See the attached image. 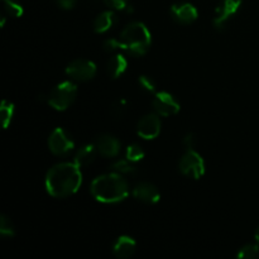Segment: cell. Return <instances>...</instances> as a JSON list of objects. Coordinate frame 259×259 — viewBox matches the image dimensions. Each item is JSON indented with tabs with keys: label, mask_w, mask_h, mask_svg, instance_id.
<instances>
[{
	"label": "cell",
	"mask_w": 259,
	"mask_h": 259,
	"mask_svg": "<svg viewBox=\"0 0 259 259\" xmlns=\"http://www.w3.org/2000/svg\"><path fill=\"white\" fill-rule=\"evenodd\" d=\"M82 185L81 168L75 162H62L48 169L45 186L48 194L56 199H66L78 191Z\"/></svg>",
	"instance_id": "obj_1"
},
{
	"label": "cell",
	"mask_w": 259,
	"mask_h": 259,
	"mask_svg": "<svg viewBox=\"0 0 259 259\" xmlns=\"http://www.w3.org/2000/svg\"><path fill=\"white\" fill-rule=\"evenodd\" d=\"M90 192L101 204H118L129 196V184L123 175L116 172L100 175L90 185Z\"/></svg>",
	"instance_id": "obj_2"
},
{
	"label": "cell",
	"mask_w": 259,
	"mask_h": 259,
	"mask_svg": "<svg viewBox=\"0 0 259 259\" xmlns=\"http://www.w3.org/2000/svg\"><path fill=\"white\" fill-rule=\"evenodd\" d=\"M120 40L129 55L142 57L151 48L152 34L144 23L132 22L121 30Z\"/></svg>",
	"instance_id": "obj_3"
},
{
	"label": "cell",
	"mask_w": 259,
	"mask_h": 259,
	"mask_svg": "<svg viewBox=\"0 0 259 259\" xmlns=\"http://www.w3.org/2000/svg\"><path fill=\"white\" fill-rule=\"evenodd\" d=\"M77 86L71 81H63L56 85L47 95V104L57 111H65L75 103Z\"/></svg>",
	"instance_id": "obj_4"
},
{
	"label": "cell",
	"mask_w": 259,
	"mask_h": 259,
	"mask_svg": "<svg viewBox=\"0 0 259 259\" xmlns=\"http://www.w3.org/2000/svg\"><path fill=\"white\" fill-rule=\"evenodd\" d=\"M205 161L195 149H186L179 161V171L191 180H200L205 175Z\"/></svg>",
	"instance_id": "obj_5"
},
{
	"label": "cell",
	"mask_w": 259,
	"mask_h": 259,
	"mask_svg": "<svg viewBox=\"0 0 259 259\" xmlns=\"http://www.w3.org/2000/svg\"><path fill=\"white\" fill-rule=\"evenodd\" d=\"M96 73H98V67L95 63L85 58L71 61L66 67V75L72 81L77 82H88L95 77Z\"/></svg>",
	"instance_id": "obj_6"
},
{
	"label": "cell",
	"mask_w": 259,
	"mask_h": 259,
	"mask_svg": "<svg viewBox=\"0 0 259 259\" xmlns=\"http://www.w3.org/2000/svg\"><path fill=\"white\" fill-rule=\"evenodd\" d=\"M48 148L55 156L63 157L73 151L75 142L67 131L63 128H56L48 137Z\"/></svg>",
	"instance_id": "obj_7"
},
{
	"label": "cell",
	"mask_w": 259,
	"mask_h": 259,
	"mask_svg": "<svg viewBox=\"0 0 259 259\" xmlns=\"http://www.w3.org/2000/svg\"><path fill=\"white\" fill-rule=\"evenodd\" d=\"M152 108H153L154 113L158 114L161 118L174 116L181 110V105L177 99L168 91H158L154 94V98L152 100Z\"/></svg>",
	"instance_id": "obj_8"
},
{
	"label": "cell",
	"mask_w": 259,
	"mask_h": 259,
	"mask_svg": "<svg viewBox=\"0 0 259 259\" xmlns=\"http://www.w3.org/2000/svg\"><path fill=\"white\" fill-rule=\"evenodd\" d=\"M161 116L156 113L147 114L137 123V134L146 141L156 139L161 134Z\"/></svg>",
	"instance_id": "obj_9"
},
{
	"label": "cell",
	"mask_w": 259,
	"mask_h": 259,
	"mask_svg": "<svg viewBox=\"0 0 259 259\" xmlns=\"http://www.w3.org/2000/svg\"><path fill=\"white\" fill-rule=\"evenodd\" d=\"M240 7H242V0H223L215 10V18L212 20L215 29H224L225 25L237 14Z\"/></svg>",
	"instance_id": "obj_10"
},
{
	"label": "cell",
	"mask_w": 259,
	"mask_h": 259,
	"mask_svg": "<svg viewBox=\"0 0 259 259\" xmlns=\"http://www.w3.org/2000/svg\"><path fill=\"white\" fill-rule=\"evenodd\" d=\"M169 12H171L175 22L182 25L192 24L199 18V12L191 3H177V4L172 5Z\"/></svg>",
	"instance_id": "obj_11"
},
{
	"label": "cell",
	"mask_w": 259,
	"mask_h": 259,
	"mask_svg": "<svg viewBox=\"0 0 259 259\" xmlns=\"http://www.w3.org/2000/svg\"><path fill=\"white\" fill-rule=\"evenodd\" d=\"M133 197L137 201L143 202L146 205H154L161 200V192L157 189L156 185L142 181L134 186Z\"/></svg>",
	"instance_id": "obj_12"
},
{
	"label": "cell",
	"mask_w": 259,
	"mask_h": 259,
	"mask_svg": "<svg viewBox=\"0 0 259 259\" xmlns=\"http://www.w3.org/2000/svg\"><path fill=\"white\" fill-rule=\"evenodd\" d=\"M94 144L98 149V153L105 158H115L121 151L120 141L111 134H103L98 137Z\"/></svg>",
	"instance_id": "obj_13"
},
{
	"label": "cell",
	"mask_w": 259,
	"mask_h": 259,
	"mask_svg": "<svg viewBox=\"0 0 259 259\" xmlns=\"http://www.w3.org/2000/svg\"><path fill=\"white\" fill-rule=\"evenodd\" d=\"M113 254L119 259L131 258L137 250V242L129 235H121L113 243Z\"/></svg>",
	"instance_id": "obj_14"
},
{
	"label": "cell",
	"mask_w": 259,
	"mask_h": 259,
	"mask_svg": "<svg viewBox=\"0 0 259 259\" xmlns=\"http://www.w3.org/2000/svg\"><path fill=\"white\" fill-rule=\"evenodd\" d=\"M116 22H118V17H116L115 12L113 9L105 10V12L100 13L94 20V32L98 34H104V33L109 32L116 24Z\"/></svg>",
	"instance_id": "obj_15"
},
{
	"label": "cell",
	"mask_w": 259,
	"mask_h": 259,
	"mask_svg": "<svg viewBox=\"0 0 259 259\" xmlns=\"http://www.w3.org/2000/svg\"><path fill=\"white\" fill-rule=\"evenodd\" d=\"M128 68V60L121 53H114L106 63V72L111 78H119Z\"/></svg>",
	"instance_id": "obj_16"
},
{
	"label": "cell",
	"mask_w": 259,
	"mask_h": 259,
	"mask_svg": "<svg viewBox=\"0 0 259 259\" xmlns=\"http://www.w3.org/2000/svg\"><path fill=\"white\" fill-rule=\"evenodd\" d=\"M98 149H96L95 144H85L81 148L77 149V152L75 153L73 157V162L77 164L80 168L83 167H89L91 163H94V161L96 159L98 156Z\"/></svg>",
	"instance_id": "obj_17"
},
{
	"label": "cell",
	"mask_w": 259,
	"mask_h": 259,
	"mask_svg": "<svg viewBox=\"0 0 259 259\" xmlns=\"http://www.w3.org/2000/svg\"><path fill=\"white\" fill-rule=\"evenodd\" d=\"M110 168L113 172L120 174V175H123V176H125V175H134L137 171V168H136V166H134L133 162H131L129 159H126V158L116 159V161L111 164Z\"/></svg>",
	"instance_id": "obj_18"
},
{
	"label": "cell",
	"mask_w": 259,
	"mask_h": 259,
	"mask_svg": "<svg viewBox=\"0 0 259 259\" xmlns=\"http://www.w3.org/2000/svg\"><path fill=\"white\" fill-rule=\"evenodd\" d=\"M15 108L12 103L4 100L0 106V118H2V125L4 129H8V126L12 124L13 116H14Z\"/></svg>",
	"instance_id": "obj_19"
},
{
	"label": "cell",
	"mask_w": 259,
	"mask_h": 259,
	"mask_svg": "<svg viewBox=\"0 0 259 259\" xmlns=\"http://www.w3.org/2000/svg\"><path fill=\"white\" fill-rule=\"evenodd\" d=\"M146 153H144V149L142 148L139 144L133 143V144H129L125 149V158L129 159L131 162L133 163H138L141 162L142 159L144 158Z\"/></svg>",
	"instance_id": "obj_20"
},
{
	"label": "cell",
	"mask_w": 259,
	"mask_h": 259,
	"mask_svg": "<svg viewBox=\"0 0 259 259\" xmlns=\"http://www.w3.org/2000/svg\"><path fill=\"white\" fill-rule=\"evenodd\" d=\"M240 259H257L259 258V244L258 243H250L245 244L239 249L237 254Z\"/></svg>",
	"instance_id": "obj_21"
},
{
	"label": "cell",
	"mask_w": 259,
	"mask_h": 259,
	"mask_svg": "<svg viewBox=\"0 0 259 259\" xmlns=\"http://www.w3.org/2000/svg\"><path fill=\"white\" fill-rule=\"evenodd\" d=\"M0 234L3 238H13L15 235V228L12 220L5 215L0 217Z\"/></svg>",
	"instance_id": "obj_22"
},
{
	"label": "cell",
	"mask_w": 259,
	"mask_h": 259,
	"mask_svg": "<svg viewBox=\"0 0 259 259\" xmlns=\"http://www.w3.org/2000/svg\"><path fill=\"white\" fill-rule=\"evenodd\" d=\"M138 85L144 93L148 94H156L157 93V83L151 76L142 75L138 77Z\"/></svg>",
	"instance_id": "obj_23"
},
{
	"label": "cell",
	"mask_w": 259,
	"mask_h": 259,
	"mask_svg": "<svg viewBox=\"0 0 259 259\" xmlns=\"http://www.w3.org/2000/svg\"><path fill=\"white\" fill-rule=\"evenodd\" d=\"M4 2L5 12L10 15V17L19 18L22 17L23 13H24V9H23L22 5L19 3L14 2V0H3Z\"/></svg>",
	"instance_id": "obj_24"
},
{
	"label": "cell",
	"mask_w": 259,
	"mask_h": 259,
	"mask_svg": "<svg viewBox=\"0 0 259 259\" xmlns=\"http://www.w3.org/2000/svg\"><path fill=\"white\" fill-rule=\"evenodd\" d=\"M104 51L108 53H118L119 51H124V46L121 43L120 38L115 39V38H108L104 42Z\"/></svg>",
	"instance_id": "obj_25"
},
{
	"label": "cell",
	"mask_w": 259,
	"mask_h": 259,
	"mask_svg": "<svg viewBox=\"0 0 259 259\" xmlns=\"http://www.w3.org/2000/svg\"><path fill=\"white\" fill-rule=\"evenodd\" d=\"M106 7L113 10H125L129 7V0H103Z\"/></svg>",
	"instance_id": "obj_26"
},
{
	"label": "cell",
	"mask_w": 259,
	"mask_h": 259,
	"mask_svg": "<svg viewBox=\"0 0 259 259\" xmlns=\"http://www.w3.org/2000/svg\"><path fill=\"white\" fill-rule=\"evenodd\" d=\"M182 144L186 147V149H195L197 144V137L195 133H187L182 139Z\"/></svg>",
	"instance_id": "obj_27"
},
{
	"label": "cell",
	"mask_w": 259,
	"mask_h": 259,
	"mask_svg": "<svg viewBox=\"0 0 259 259\" xmlns=\"http://www.w3.org/2000/svg\"><path fill=\"white\" fill-rule=\"evenodd\" d=\"M126 109V103L125 100H119L114 104L113 106V114L116 116H120L124 114V110Z\"/></svg>",
	"instance_id": "obj_28"
},
{
	"label": "cell",
	"mask_w": 259,
	"mask_h": 259,
	"mask_svg": "<svg viewBox=\"0 0 259 259\" xmlns=\"http://www.w3.org/2000/svg\"><path fill=\"white\" fill-rule=\"evenodd\" d=\"M56 3H57V5L61 8V9L70 10L75 7L77 0H56Z\"/></svg>",
	"instance_id": "obj_29"
},
{
	"label": "cell",
	"mask_w": 259,
	"mask_h": 259,
	"mask_svg": "<svg viewBox=\"0 0 259 259\" xmlns=\"http://www.w3.org/2000/svg\"><path fill=\"white\" fill-rule=\"evenodd\" d=\"M254 238H255V242L259 244V227L257 228V230H255V234H254Z\"/></svg>",
	"instance_id": "obj_30"
}]
</instances>
